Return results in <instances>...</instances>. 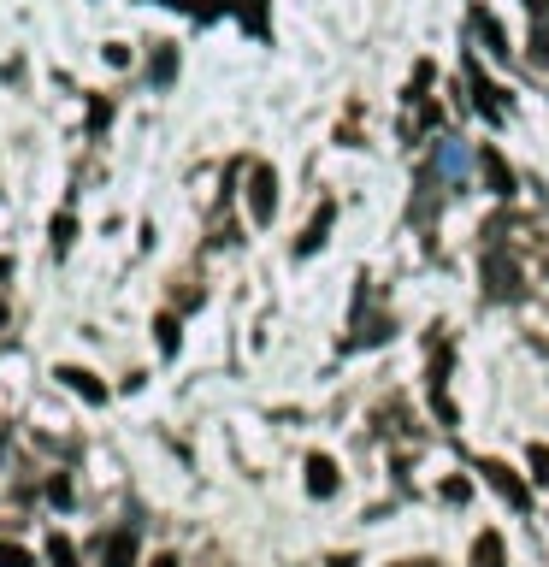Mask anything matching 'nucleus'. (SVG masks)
I'll return each instance as SVG.
<instances>
[{
    "instance_id": "1",
    "label": "nucleus",
    "mask_w": 549,
    "mask_h": 567,
    "mask_svg": "<svg viewBox=\"0 0 549 567\" xmlns=\"http://www.w3.org/2000/svg\"><path fill=\"white\" fill-rule=\"evenodd\" d=\"M479 278H485V296H496V302H520V290H526L520 260L502 249V243H490V249H485V260H479Z\"/></svg>"
},
{
    "instance_id": "2",
    "label": "nucleus",
    "mask_w": 549,
    "mask_h": 567,
    "mask_svg": "<svg viewBox=\"0 0 549 567\" xmlns=\"http://www.w3.org/2000/svg\"><path fill=\"white\" fill-rule=\"evenodd\" d=\"M248 213H254V225H272V213H278V172L272 166L248 172Z\"/></svg>"
},
{
    "instance_id": "3",
    "label": "nucleus",
    "mask_w": 549,
    "mask_h": 567,
    "mask_svg": "<svg viewBox=\"0 0 549 567\" xmlns=\"http://www.w3.org/2000/svg\"><path fill=\"white\" fill-rule=\"evenodd\" d=\"M479 473H485V485H490V491H496V497H502L508 508H526V503H532V491L520 485V473H514L508 461H485Z\"/></svg>"
},
{
    "instance_id": "4",
    "label": "nucleus",
    "mask_w": 549,
    "mask_h": 567,
    "mask_svg": "<svg viewBox=\"0 0 549 567\" xmlns=\"http://www.w3.org/2000/svg\"><path fill=\"white\" fill-rule=\"evenodd\" d=\"M467 83H473V107L485 113L490 125H502V119H508V107H502V89H496V83H485V71H479L473 60H467Z\"/></svg>"
},
{
    "instance_id": "5",
    "label": "nucleus",
    "mask_w": 549,
    "mask_h": 567,
    "mask_svg": "<svg viewBox=\"0 0 549 567\" xmlns=\"http://www.w3.org/2000/svg\"><path fill=\"white\" fill-rule=\"evenodd\" d=\"M54 378H60L65 390H71V396H83L89 408H101V402H107V384H101V378L89 373V367H60Z\"/></svg>"
},
{
    "instance_id": "6",
    "label": "nucleus",
    "mask_w": 549,
    "mask_h": 567,
    "mask_svg": "<svg viewBox=\"0 0 549 567\" xmlns=\"http://www.w3.org/2000/svg\"><path fill=\"white\" fill-rule=\"evenodd\" d=\"M479 172H485V184H490V195H514V172H508V160L496 154V148H479Z\"/></svg>"
},
{
    "instance_id": "7",
    "label": "nucleus",
    "mask_w": 549,
    "mask_h": 567,
    "mask_svg": "<svg viewBox=\"0 0 549 567\" xmlns=\"http://www.w3.org/2000/svg\"><path fill=\"white\" fill-rule=\"evenodd\" d=\"M101 556H107V567H136V556H142V544H136V526H119V532L101 544Z\"/></svg>"
},
{
    "instance_id": "8",
    "label": "nucleus",
    "mask_w": 549,
    "mask_h": 567,
    "mask_svg": "<svg viewBox=\"0 0 549 567\" xmlns=\"http://www.w3.org/2000/svg\"><path fill=\"white\" fill-rule=\"evenodd\" d=\"M307 491L313 497H337V461L331 455H307Z\"/></svg>"
},
{
    "instance_id": "9",
    "label": "nucleus",
    "mask_w": 549,
    "mask_h": 567,
    "mask_svg": "<svg viewBox=\"0 0 549 567\" xmlns=\"http://www.w3.org/2000/svg\"><path fill=\"white\" fill-rule=\"evenodd\" d=\"M331 219H337V207L325 201V207L313 213V225L302 231V243H296V254H319V249H325V237H331Z\"/></svg>"
},
{
    "instance_id": "10",
    "label": "nucleus",
    "mask_w": 549,
    "mask_h": 567,
    "mask_svg": "<svg viewBox=\"0 0 549 567\" xmlns=\"http://www.w3.org/2000/svg\"><path fill=\"white\" fill-rule=\"evenodd\" d=\"M502 562H508L502 532H479V544H473V567H502Z\"/></svg>"
},
{
    "instance_id": "11",
    "label": "nucleus",
    "mask_w": 549,
    "mask_h": 567,
    "mask_svg": "<svg viewBox=\"0 0 549 567\" xmlns=\"http://www.w3.org/2000/svg\"><path fill=\"white\" fill-rule=\"evenodd\" d=\"M473 30H479V36L490 42V54H508V48H502V24H496L490 12H473Z\"/></svg>"
},
{
    "instance_id": "12",
    "label": "nucleus",
    "mask_w": 549,
    "mask_h": 567,
    "mask_svg": "<svg viewBox=\"0 0 549 567\" xmlns=\"http://www.w3.org/2000/svg\"><path fill=\"white\" fill-rule=\"evenodd\" d=\"M48 562H54V567H77V550H71V538H65V532L48 538Z\"/></svg>"
},
{
    "instance_id": "13",
    "label": "nucleus",
    "mask_w": 549,
    "mask_h": 567,
    "mask_svg": "<svg viewBox=\"0 0 549 567\" xmlns=\"http://www.w3.org/2000/svg\"><path fill=\"white\" fill-rule=\"evenodd\" d=\"M148 77H154V83H172V77H178V54H172V48H160L154 65H148Z\"/></svg>"
},
{
    "instance_id": "14",
    "label": "nucleus",
    "mask_w": 549,
    "mask_h": 567,
    "mask_svg": "<svg viewBox=\"0 0 549 567\" xmlns=\"http://www.w3.org/2000/svg\"><path fill=\"white\" fill-rule=\"evenodd\" d=\"M437 166H443V178H461V166H467V154H461L455 142H443V148H437Z\"/></svg>"
},
{
    "instance_id": "15",
    "label": "nucleus",
    "mask_w": 549,
    "mask_h": 567,
    "mask_svg": "<svg viewBox=\"0 0 549 567\" xmlns=\"http://www.w3.org/2000/svg\"><path fill=\"white\" fill-rule=\"evenodd\" d=\"M0 567H36V556H30L24 544H6V538H0Z\"/></svg>"
},
{
    "instance_id": "16",
    "label": "nucleus",
    "mask_w": 549,
    "mask_h": 567,
    "mask_svg": "<svg viewBox=\"0 0 549 567\" xmlns=\"http://www.w3.org/2000/svg\"><path fill=\"white\" fill-rule=\"evenodd\" d=\"M532 65H549V18H538L532 30Z\"/></svg>"
},
{
    "instance_id": "17",
    "label": "nucleus",
    "mask_w": 549,
    "mask_h": 567,
    "mask_svg": "<svg viewBox=\"0 0 549 567\" xmlns=\"http://www.w3.org/2000/svg\"><path fill=\"white\" fill-rule=\"evenodd\" d=\"M71 237H77V219H71V213H60V219H54V249H71Z\"/></svg>"
},
{
    "instance_id": "18",
    "label": "nucleus",
    "mask_w": 549,
    "mask_h": 567,
    "mask_svg": "<svg viewBox=\"0 0 549 567\" xmlns=\"http://www.w3.org/2000/svg\"><path fill=\"white\" fill-rule=\"evenodd\" d=\"M154 331H160V349H166V355H178V319L160 314V325H154Z\"/></svg>"
},
{
    "instance_id": "19",
    "label": "nucleus",
    "mask_w": 549,
    "mask_h": 567,
    "mask_svg": "<svg viewBox=\"0 0 549 567\" xmlns=\"http://www.w3.org/2000/svg\"><path fill=\"white\" fill-rule=\"evenodd\" d=\"M243 18L254 24V36H266V12H260V0H243Z\"/></svg>"
},
{
    "instance_id": "20",
    "label": "nucleus",
    "mask_w": 549,
    "mask_h": 567,
    "mask_svg": "<svg viewBox=\"0 0 549 567\" xmlns=\"http://www.w3.org/2000/svg\"><path fill=\"white\" fill-rule=\"evenodd\" d=\"M532 467H538V479L549 485V449H544V443H532Z\"/></svg>"
},
{
    "instance_id": "21",
    "label": "nucleus",
    "mask_w": 549,
    "mask_h": 567,
    "mask_svg": "<svg viewBox=\"0 0 549 567\" xmlns=\"http://www.w3.org/2000/svg\"><path fill=\"white\" fill-rule=\"evenodd\" d=\"M48 497H54V503H71V479H54V485H48Z\"/></svg>"
},
{
    "instance_id": "22",
    "label": "nucleus",
    "mask_w": 549,
    "mask_h": 567,
    "mask_svg": "<svg viewBox=\"0 0 549 567\" xmlns=\"http://www.w3.org/2000/svg\"><path fill=\"white\" fill-rule=\"evenodd\" d=\"M166 6H183V12H201V18L213 12V0H166Z\"/></svg>"
},
{
    "instance_id": "23",
    "label": "nucleus",
    "mask_w": 549,
    "mask_h": 567,
    "mask_svg": "<svg viewBox=\"0 0 549 567\" xmlns=\"http://www.w3.org/2000/svg\"><path fill=\"white\" fill-rule=\"evenodd\" d=\"M526 12H532V24H538V18H549V0H526Z\"/></svg>"
},
{
    "instance_id": "24",
    "label": "nucleus",
    "mask_w": 549,
    "mask_h": 567,
    "mask_svg": "<svg viewBox=\"0 0 549 567\" xmlns=\"http://www.w3.org/2000/svg\"><path fill=\"white\" fill-rule=\"evenodd\" d=\"M148 567H178V556H154Z\"/></svg>"
},
{
    "instance_id": "25",
    "label": "nucleus",
    "mask_w": 549,
    "mask_h": 567,
    "mask_svg": "<svg viewBox=\"0 0 549 567\" xmlns=\"http://www.w3.org/2000/svg\"><path fill=\"white\" fill-rule=\"evenodd\" d=\"M6 272H12V266H6V260H0V278H6Z\"/></svg>"
},
{
    "instance_id": "26",
    "label": "nucleus",
    "mask_w": 549,
    "mask_h": 567,
    "mask_svg": "<svg viewBox=\"0 0 549 567\" xmlns=\"http://www.w3.org/2000/svg\"><path fill=\"white\" fill-rule=\"evenodd\" d=\"M0 325H6V302H0Z\"/></svg>"
},
{
    "instance_id": "27",
    "label": "nucleus",
    "mask_w": 549,
    "mask_h": 567,
    "mask_svg": "<svg viewBox=\"0 0 549 567\" xmlns=\"http://www.w3.org/2000/svg\"><path fill=\"white\" fill-rule=\"evenodd\" d=\"M408 567H431V562H408Z\"/></svg>"
}]
</instances>
